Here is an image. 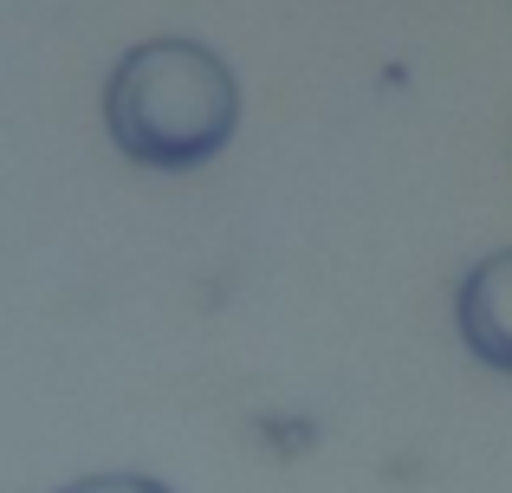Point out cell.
<instances>
[{"label":"cell","instance_id":"6da1fadb","mask_svg":"<svg viewBox=\"0 0 512 493\" xmlns=\"http://www.w3.org/2000/svg\"><path fill=\"white\" fill-rule=\"evenodd\" d=\"M111 143L143 169H195L227 150L240 124V85L201 39H143L104 85Z\"/></svg>","mask_w":512,"mask_h":493},{"label":"cell","instance_id":"7a4b0ae2","mask_svg":"<svg viewBox=\"0 0 512 493\" xmlns=\"http://www.w3.org/2000/svg\"><path fill=\"white\" fill-rule=\"evenodd\" d=\"M454 331L487 370L512 377V247L487 253L454 286Z\"/></svg>","mask_w":512,"mask_h":493},{"label":"cell","instance_id":"3957f363","mask_svg":"<svg viewBox=\"0 0 512 493\" xmlns=\"http://www.w3.org/2000/svg\"><path fill=\"white\" fill-rule=\"evenodd\" d=\"M59 493H175V487H163L156 474H85V481H72Z\"/></svg>","mask_w":512,"mask_h":493}]
</instances>
